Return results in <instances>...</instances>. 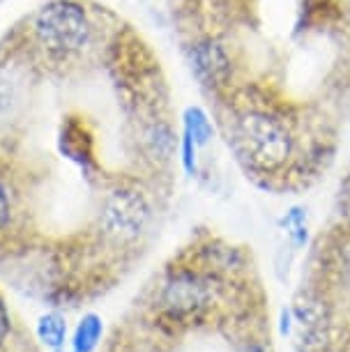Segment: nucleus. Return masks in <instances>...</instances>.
I'll return each mask as SVG.
<instances>
[{"instance_id":"4","label":"nucleus","mask_w":350,"mask_h":352,"mask_svg":"<svg viewBox=\"0 0 350 352\" xmlns=\"http://www.w3.org/2000/svg\"><path fill=\"white\" fill-rule=\"evenodd\" d=\"M191 69L210 88L226 85L233 74L230 56L217 39H203L191 49Z\"/></svg>"},{"instance_id":"3","label":"nucleus","mask_w":350,"mask_h":352,"mask_svg":"<svg viewBox=\"0 0 350 352\" xmlns=\"http://www.w3.org/2000/svg\"><path fill=\"white\" fill-rule=\"evenodd\" d=\"M150 221V203L136 189H116L102 210V226L109 235L136 237Z\"/></svg>"},{"instance_id":"5","label":"nucleus","mask_w":350,"mask_h":352,"mask_svg":"<svg viewBox=\"0 0 350 352\" xmlns=\"http://www.w3.org/2000/svg\"><path fill=\"white\" fill-rule=\"evenodd\" d=\"M208 302V285L194 272H180L164 288V304L171 314H194Z\"/></svg>"},{"instance_id":"1","label":"nucleus","mask_w":350,"mask_h":352,"mask_svg":"<svg viewBox=\"0 0 350 352\" xmlns=\"http://www.w3.org/2000/svg\"><path fill=\"white\" fill-rule=\"evenodd\" d=\"M233 138L242 159L259 173L281 170L295 155V129L274 106H247L233 120Z\"/></svg>"},{"instance_id":"11","label":"nucleus","mask_w":350,"mask_h":352,"mask_svg":"<svg viewBox=\"0 0 350 352\" xmlns=\"http://www.w3.org/2000/svg\"><path fill=\"white\" fill-rule=\"evenodd\" d=\"M177 148H180V162H182V168L187 175H196L198 173V145L194 143V138H191L187 131H182L180 134V143H177Z\"/></svg>"},{"instance_id":"7","label":"nucleus","mask_w":350,"mask_h":352,"mask_svg":"<svg viewBox=\"0 0 350 352\" xmlns=\"http://www.w3.org/2000/svg\"><path fill=\"white\" fill-rule=\"evenodd\" d=\"M145 141H148V148L155 157L168 159V157H173L180 138L173 134V129H171L166 122H155L153 127L145 131Z\"/></svg>"},{"instance_id":"2","label":"nucleus","mask_w":350,"mask_h":352,"mask_svg":"<svg viewBox=\"0 0 350 352\" xmlns=\"http://www.w3.org/2000/svg\"><path fill=\"white\" fill-rule=\"evenodd\" d=\"M35 35L46 51L69 56L90 44L92 23L88 12L74 0H51L37 12Z\"/></svg>"},{"instance_id":"10","label":"nucleus","mask_w":350,"mask_h":352,"mask_svg":"<svg viewBox=\"0 0 350 352\" xmlns=\"http://www.w3.org/2000/svg\"><path fill=\"white\" fill-rule=\"evenodd\" d=\"M281 226L286 228L290 242L295 244V247H302V244L307 242V214L302 208H293L286 212V217L281 219Z\"/></svg>"},{"instance_id":"13","label":"nucleus","mask_w":350,"mask_h":352,"mask_svg":"<svg viewBox=\"0 0 350 352\" xmlns=\"http://www.w3.org/2000/svg\"><path fill=\"white\" fill-rule=\"evenodd\" d=\"M8 331H10V316H8V309H5L3 300H0V343L5 341Z\"/></svg>"},{"instance_id":"12","label":"nucleus","mask_w":350,"mask_h":352,"mask_svg":"<svg viewBox=\"0 0 350 352\" xmlns=\"http://www.w3.org/2000/svg\"><path fill=\"white\" fill-rule=\"evenodd\" d=\"M10 221V201H8V194H5V189L0 187V228H3L5 223Z\"/></svg>"},{"instance_id":"6","label":"nucleus","mask_w":350,"mask_h":352,"mask_svg":"<svg viewBox=\"0 0 350 352\" xmlns=\"http://www.w3.org/2000/svg\"><path fill=\"white\" fill-rule=\"evenodd\" d=\"M182 131L194 138L198 148H208L210 141L215 138V124L210 120L206 109L201 106H187L182 113Z\"/></svg>"},{"instance_id":"9","label":"nucleus","mask_w":350,"mask_h":352,"mask_svg":"<svg viewBox=\"0 0 350 352\" xmlns=\"http://www.w3.org/2000/svg\"><path fill=\"white\" fill-rule=\"evenodd\" d=\"M65 331H67V324L58 314H49L39 320V327H37V334L39 338L49 345V348H61L63 341H65Z\"/></svg>"},{"instance_id":"8","label":"nucleus","mask_w":350,"mask_h":352,"mask_svg":"<svg viewBox=\"0 0 350 352\" xmlns=\"http://www.w3.org/2000/svg\"><path fill=\"white\" fill-rule=\"evenodd\" d=\"M99 336H102V320L97 316H85L76 329L74 336V350L76 352H90L97 345Z\"/></svg>"}]
</instances>
